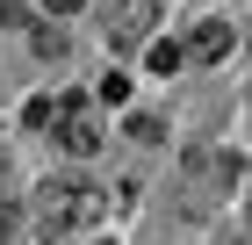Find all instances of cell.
I'll return each mask as SVG.
<instances>
[{
  "mask_svg": "<svg viewBox=\"0 0 252 245\" xmlns=\"http://www.w3.org/2000/svg\"><path fill=\"white\" fill-rule=\"evenodd\" d=\"M180 173H188V180L231 188V180H238V159H231V151H202V144H194V151H180Z\"/></svg>",
  "mask_w": 252,
  "mask_h": 245,
  "instance_id": "cell-5",
  "label": "cell"
},
{
  "mask_svg": "<svg viewBox=\"0 0 252 245\" xmlns=\"http://www.w3.org/2000/svg\"><path fill=\"white\" fill-rule=\"evenodd\" d=\"M108 216V188H94V180H43L36 188V224L43 238H58V231H87Z\"/></svg>",
  "mask_w": 252,
  "mask_h": 245,
  "instance_id": "cell-1",
  "label": "cell"
},
{
  "mask_svg": "<svg viewBox=\"0 0 252 245\" xmlns=\"http://www.w3.org/2000/svg\"><path fill=\"white\" fill-rule=\"evenodd\" d=\"M152 29H158V0H116L108 7V43L116 51H152Z\"/></svg>",
  "mask_w": 252,
  "mask_h": 245,
  "instance_id": "cell-2",
  "label": "cell"
},
{
  "mask_svg": "<svg viewBox=\"0 0 252 245\" xmlns=\"http://www.w3.org/2000/svg\"><path fill=\"white\" fill-rule=\"evenodd\" d=\"M58 151H65V159H94V151H108V137H101V123L87 108H72L58 123Z\"/></svg>",
  "mask_w": 252,
  "mask_h": 245,
  "instance_id": "cell-4",
  "label": "cell"
},
{
  "mask_svg": "<svg viewBox=\"0 0 252 245\" xmlns=\"http://www.w3.org/2000/svg\"><path fill=\"white\" fill-rule=\"evenodd\" d=\"M130 137H137V144H158V137H166V123H158V115H130Z\"/></svg>",
  "mask_w": 252,
  "mask_h": 245,
  "instance_id": "cell-9",
  "label": "cell"
},
{
  "mask_svg": "<svg viewBox=\"0 0 252 245\" xmlns=\"http://www.w3.org/2000/svg\"><path fill=\"white\" fill-rule=\"evenodd\" d=\"M29 51H36L43 65H58V58L72 51V43H65V29H51V22H43V29H29Z\"/></svg>",
  "mask_w": 252,
  "mask_h": 245,
  "instance_id": "cell-6",
  "label": "cell"
},
{
  "mask_svg": "<svg viewBox=\"0 0 252 245\" xmlns=\"http://www.w3.org/2000/svg\"><path fill=\"white\" fill-rule=\"evenodd\" d=\"M94 94L108 101V108H123V101H130V79H123V72H108V79H101V87H94Z\"/></svg>",
  "mask_w": 252,
  "mask_h": 245,
  "instance_id": "cell-8",
  "label": "cell"
},
{
  "mask_svg": "<svg viewBox=\"0 0 252 245\" xmlns=\"http://www.w3.org/2000/svg\"><path fill=\"white\" fill-rule=\"evenodd\" d=\"M180 58H188V43H152V51H144V65H152V72H173Z\"/></svg>",
  "mask_w": 252,
  "mask_h": 245,
  "instance_id": "cell-7",
  "label": "cell"
},
{
  "mask_svg": "<svg viewBox=\"0 0 252 245\" xmlns=\"http://www.w3.org/2000/svg\"><path fill=\"white\" fill-rule=\"evenodd\" d=\"M43 7H51V15H79L87 0H43Z\"/></svg>",
  "mask_w": 252,
  "mask_h": 245,
  "instance_id": "cell-11",
  "label": "cell"
},
{
  "mask_svg": "<svg viewBox=\"0 0 252 245\" xmlns=\"http://www.w3.org/2000/svg\"><path fill=\"white\" fill-rule=\"evenodd\" d=\"M15 238V202H0V245Z\"/></svg>",
  "mask_w": 252,
  "mask_h": 245,
  "instance_id": "cell-10",
  "label": "cell"
},
{
  "mask_svg": "<svg viewBox=\"0 0 252 245\" xmlns=\"http://www.w3.org/2000/svg\"><path fill=\"white\" fill-rule=\"evenodd\" d=\"M231 51H238V29H231L223 15H209V22L188 29V58H194V65H223Z\"/></svg>",
  "mask_w": 252,
  "mask_h": 245,
  "instance_id": "cell-3",
  "label": "cell"
}]
</instances>
